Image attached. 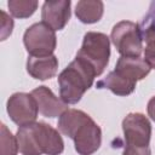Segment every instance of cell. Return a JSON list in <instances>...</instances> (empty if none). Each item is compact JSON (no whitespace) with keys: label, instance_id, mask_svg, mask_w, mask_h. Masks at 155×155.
<instances>
[{"label":"cell","instance_id":"6da1fadb","mask_svg":"<svg viewBox=\"0 0 155 155\" xmlns=\"http://www.w3.org/2000/svg\"><path fill=\"white\" fill-rule=\"evenodd\" d=\"M16 137L22 155H61L64 150L61 133L42 121L18 127Z\"/></svg>","mask_w":155,"mask_h":155},{"label":"cell","instance_id":"7a4b0ae2","mask_svg":"<svg viewBox=\"0 0 155 155\" xmlns=\"http://www.w3.org/2000/svg\"><path fill=\"white\" fill-rule=\"evenodd\" d=\"M96 76L94 70L90 65L75 57L57 78L61 99L67 104H76L93 85Z\"/></svg>","mask_w":155,"mask_h":155},{"label":"cell","instance_id":"3957f363","mask_svg":"<svg viewBox=\"0 0 155 155\" xmlns=\"http://www.w3.org/2000/svg\"><path fill=\"white\" fill-rule=\"evenodd\" d=\"M76 58L90 65L97 76L107 68L110 58V38L104 33L87 31L84 35L82 45L76 53Z\"/></svg>","mask_w":155,"mask_h":155},{"label":"cell","instance_id":"277c9868","mask_svg":"<svg viewBox=\"0 0 155 155\" xmlns=\"http://www.w3.org/2000/svg\"><path fill=\"white\" fill-rule=\"evenodd\" d=\"M110 40L122 57H140L143 38L138 23L131 21L117 22L111 29Z\"/></svg>","mask_w":155,"mask_h":155},{"label":"cell","instance_id":"5b68a950","mask_svg":"<svg viewBox=\"0 0 155 155\" xmlns=\"http://www.w3.org/2000/svg\"><path fill=\"white\" fill-rule=\"evenodd\" d=\"M23 44L29 56H51L57 46V36L51 27L44 22H38L27 28L23 35Z\"/></svg>","mask_w":155,"mask_h":155},{"label":"cell","instance_id":"8992f818","mask_svg":"<svg viewBox=\"0 0 155 155\" xmlns=\"http://www.w3.org/2000/svg\"><path fill=\"white\" fill-rule=\"evenodd\" d=\"M125 147H149L151 137V124L142 113H130L122 120Z\"/></svg>","mask_w":155,"mask_h":155},{"label":"cell","instance_id":"52a82bcc","mask_svg":"<svg viewBox=\"0 0 155 155\" xmlns=\"http://www.w3.org/2000/svg\"><path fill=\"white\" fill-rule=\"evenodd\" d=\"M6 110L10 119L19 127L34 124L39 113L36 101L31 94L25 92L11 94L6 103Z\"/></svg>","mask_w":155,"mask_h":155},{"label":"cell","instance_id":"ba28073f","mask_svg":"<svg viewBox=\"0 0 155 155\" xmlns=\"http://www.w3.org/2000/svg\"><path fill=\"white\" fill-rule=\"evenodd\" d=\"M73 140L79 155H92L102 144V130L91 117L76 130Z\"/></svg>","mask_w":155,"mask_h":155},{"label":"cell","instance_id":"9c48e42d","mask_svg":"<svg viewBox=\"0 0 155 155\" xmlns=\"http://www.w3.org/2000/svg\"><path fill=\"white\" fill-rule=\"evenodd\" d=\"M71 1L58 0V1H45L41 7V19L45 24L51 27L54 31L62 30L70 19Z\"/></svg>","mask_w":155,"mask_h":155},{"label":"cell","instance_id":"30bf717a","mask_svg":"<svg viewBox=\"0 0 155 155\" xmlns=\"http://www.w3.org/2000/svg\"><path fill=\"white\" fill-rule=\"evenodd\" d=\"M30 94L36 101L39 113L45 117L53 119L61 116L65 110H68V104L57 96H54L52 90L47 86H39L34 88Z\"/></svg>","mask_w":155,"mask_h":155},{"label":"cell","instance_id":"8fae6325","mask_svg":"<svg viewBox=\"0 0 155 155\" xmlns=\"http://www.w3.org/2000/svg\"><path fill=\"white\" fill-rule=\"evenodd\" d=\"M150 65L140 57H120L115 65V71L121 76L137 82L150 73Z\"/></svg>","mask_w":155,"mask_h":155},{"label":"cell","instance_id":"7c38bea8","mask_svg":"<svg viewBox=\"0 0 155 155\" xmlns=\"http://www.w3.org/2000/svg\"><path fill=\"white\" fill-rule=\"evenodd\" d=\"M58 70V58L54 54L45 57L29 56L27 59V71L36 80H47L53 78Z\"/></svg>","mask_w":155,"mask_h":155},{"label":"cell","instance_id":"4fadbf2b","mask_svg":"<svg viewBox=\"0 0 155 155\" xmlns=\"http://www.w3.org/2000/svg\"><path fill=\"white\" fill-rule=\"evenodd\" d=\"M136 85H137V82H133V81L121 76L115 70H113L105 78L97 81L96 87L99 90L107 88L116 96H128L134 91Z\"/></svg>","mask_w":155,"mask_h":155},{"label":"cell","instance_id":"5bb4252c","mask_svg":"<svg viewBox=\"0 0 155 155\" xmlns=\"http://www.w3.org/2000/svg\"><path fill=\"white\" fill-rule=\"evenodd\" d=\"M88 119H91V116L88 114H86L85 111L82 110H79V109H68L65 110L58 119V131L71 138L74 137L76 130L82 125L85 124Z\"/></svg>","mask_w":155,"mask_h":155},{"label":"cell","instance_id":"9a60e30c","mask_svg":"<svg viewBox=\"0 0 155 155\" xmlns=\"http://www.w3.org/2000/svg\"><path fill=\"white\" fill-rule=\"evenodd\" d=\"M104 12V4L101 0H81L75 6L76 18L85 24H93L101 21Z\"/></svg>","mask_w":155,"mask_h":155},{"label":"cell","instance_id":"2e32d148","mask_svg":"<svg viewBox=\"0 0 155 155\" xmlns=\"http://www.w3.org/2000/svg\"><path fill=\"white\" fill-rule=\"evenodd\" d=\"M38 1L35 0H10L7 2L10 13L16 18H28L38 8Z\"/></svg>","mask_w":155,"mask_h":155},{"label":"cell","instance_id":"e0dca14e","mask_svg":"<svg viewBox=\"0 0 155 155\" xmlns=\"http://www.w3.org/2000/svg\"><path fill=\"white\" fill-rule=\"evenodd\" d=\"M19 148L17 137L7 128L5 124L0 127V155H17Z\"/></svg>","mask_w":155,"mask_h":155},{"label":"cell","instance_id":"ac0fdd59","mask_svg":"<svg viewBox=\"0 0 155 155\" xmlns=\"http://www.w3.org/2000/svg\"><path fill=\"white\" fill-rule=\"evenodd\" d=\"M140 33H142L143 41H145L144 59L150 65L151 69H155V31L143 30Z\"/></svg>","mask_w":155,"mask_h":155},{"label":"cell","instance_id":"d6986e66","mask_svg":"<svg viewBox=\"0 0 155 155\" xmlns=\"http://www.w3.org/2000/svg\"><path fill=\"white\" fill-rule=\"evenodd\" d=\"M140 31L143 30H154L155 31V1H153L149 6V10L144 18L139 24Z\"/></svg>","mask_w":155,"mask_h":155},{"label":"cell","instance_id":"ffe728a7","mask_svg":"<svg viewBox=\"0 0 155 155\" xmlns=\"http://www.w3.org/2000/svg\"><path fill=\"white\" fill-rule=\"evenodd\" d=\"M12 29H13V21H12V18L5 11L1 10V40L2 41L6 40V38L11 35Z\"/></svg>","mask_w":155,"mask_h":155},{"label":"cell","instance_id":"44dd1931","mask_svg":"<svg viewBox=\"0 0 155 155\" xmlns=\"http://www.w3.org/2000/svg\"><path fill=\"white\" fill-rule=\"evenodd\" d=\"M122 155H151L150 148H137V147H125Z\"/></svg>","mask_w":155,"mask_h":155},{"label":"cell","instance_id":"7402d4cb","mask_svg":"<svg viewBox=\"0 0 155 155\" xmlns=\"http://www.w3.org/2000/svg\"><path fill=\"white\" fill-rule=\"evenodd\" d=\"M147 111H148V115L150 116V119L155 122V96L149 99L148 105H147Z\"/></svg>","mask_w":155,"mask_h":155}]
</instances>
